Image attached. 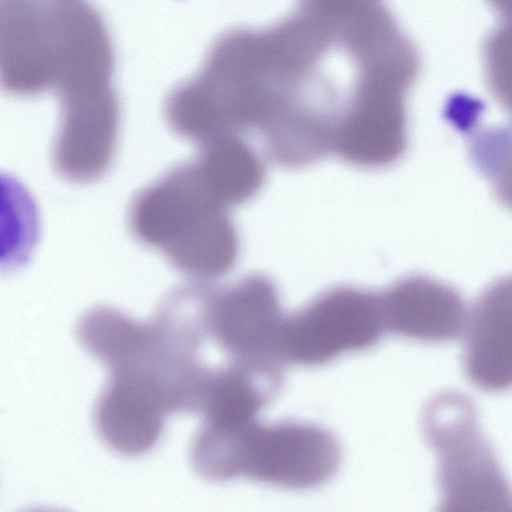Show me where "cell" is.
<instances>
[{
  "label": "cell",
  "instance_id": "6da1fadb",
  "mask_svg": "<svg viewBox=\"0 0 512 512\" xmlns=\"http://www.w3.org/2000/svg\"><path fill=\"white\" fill-rule=\"evenodd\" d=\"M115 51L88 0H1V83L17 96L58 97L113 85Z\"/></svg>",
  "mask_w": 512,
  "mask_h": 512
},
{
  "label": "cell",
  "instance_id": "7a4b0ae2",
  "mask_svg": "<svg viewBox=\"0 0 512 512\" xmlns=\"http://www.w3.org/2000/svg\"><path fill=\"white\" fill-rule=\"evenodd\" d=\"M228 209L189 162L141 189L130 203L128 223L139 242L179 272L206 281L229 273L238 259L239 237Z\"/></svg>",
  "mask_w": 512,
  "mask_h": 512
},
{
  "label": "cell",
  "instance_id": "3957f363",
  "mask_svg": "<svg viewBox=\"0 0 512 512\" xmlns=\"http://www.w3.org/2000/svg\"><path fill=\"white\" fill-rule=\"evenodd\" d=\"M421 428L437 458L440 510H512V486L467 396L456 391L434 395L423 409Z\"/></svg>",
  "mask_w": 512,
  "mask_h": 512
},
{
  "label": "cell",
  "instance_id": "277c9868",
  "mask_svg": "<svg viewBox=\"0 0 512 512\" xmlns=\"http://www.w3.org/2000/svg\"><path fill=\"white\" fill-rule=\"evenodd\" d=\"M385 332L380 293L337 286L285 317L277 356L282 363L322 365L374 346Z\"/></svg>",
  "mask_w": 512,
  "mask_h": 512
},
{
  "label": "cell",
  "instance_id": "5b68a950",
  "mask_svg": "<svg viewBox=\"0 0 512 512\" xmlns=\"http://www.w3.org/2000/svg\"><path fill=\"white\" fill-rule=\"evenodd\" d=\"M341 449L336 437L318 425L285 420L245 431L239 476L292 490L320 486L338 471Z\"/></svg>",
  "mask_w": 512,
  "mask_h": 512
},
{
  "label": "cell",
  "instance_id": "8992f818",
  "mask_svg": "<svg viewBox=\"0 0 512 512\" xmlns=\"http://www.w3.org/2000/svg\"><path fill=\"white\" fill-rule=\"evenodd\" d=\"M285 317L277 287L262 274H250L231 285L211 288L210 340L227 355V360L281 362L277 343Z\"/></svg>",
  "mask_w": 512,
  "mask_h": 512
},
{
  "label": "cell",
  "instance_id": "52a82bcc",
  "mask_svg": "<svg viewBox=\"0 0 512 512\" xmlns=\"http://www.w3.org/2000/svg\"><path fill=\"white\" fill-rule=\"evenodd\" d=\"M386 332L424 342L457 339L467 323L462 295L425 275L396 280L380 293Z\"/></svg>",
  "mask_w": 512,
  "mask_h": 512
},
{
  "label": "cell",
  "instance_id": "ba28073f",
  "mask_svg": "<svg viewBox=\"0 0 512 512\" xmlns=\"http://www.w3.org/2000/svg\"><path fill=\"white\" fill-rule=\"evenodd\" d=\"M466 324L463 368L468 380L488 392L512 389V276L481 292Z\"/></svg>",
  "mask_w": 512,
  "mask_h": 512
},
{
  "label": "cell",
  "instance_id": "9c48e42d",
  "mask_svg": "<svg viewBox=\"0 0 512 512\" xmlns=\"http://www.w3.org/2000/svg\"><path fill=\"white\" fill-rule=\"evenodd\" d=\"M168 414L162 400L148 387L132 378L109 374L94 408V424L111 450L138 456L159 441Z\"/></svg>",
  "mask_w": 512,
  "mask_h": 512
},
{
  "label": "cell",
  "instance_id": "30bf717a",
  "mask_svg": "<svg viewBox=\"0 0 512 512\" xmlns=\"http://www.w3.org/2000/svg\"><path fill=\"white\" fill-rule=\"evenodd\" d=\"M191 164L206 188L228 208L251 199L265 182L262 160L241 135L200 143Z\"/></svg>",
  "mask_w": 512,
  "mask_h": 512
},
{
  "label": "cell",
  "instance_id": "8fae6325",
  "mask_svg": "<svg viewBox=\"0 0 512 512\" xmlns=\"http://www.w3.org/2000/svg\"><path fill=\"white\" fill-rule=\"evenodd\" d=\"M469 151L474 165L490 182L498 200L512 210V124L472 132Z\"/></svg>",
  "mask_w": 512,
  "mask_h": 512
},
{
  "label": "cell",
  "instance_id": "7c38bea8",
  "mask_svg": "<svg viewBox=\"0 0 512 512\" xmlns=\"http://www.w3.org/2000/svg\"><path fill=\"white\" fill-rule=\"evenodd\" d=\"M483 51L489 90L512 120V26L503 24L493 31Z\"/></svg>",
  "mask_w": 512,
  "mask_h": 512
},
{
  "label": "cell",
  "instance_id": "4fadbf2b",
  "mask_svg": "<svg viewBox=\"0 0 512 512\" xmlns=\"http://www.w3.org/2000/svg\"><path fill=\"white\" fill-rule=\"evenodd\" d=\"M503 18V24L512 26V0H489Z\"/></svg>",
  "mask_w": 512,
  "mask_h": 512
}]
</instances>
